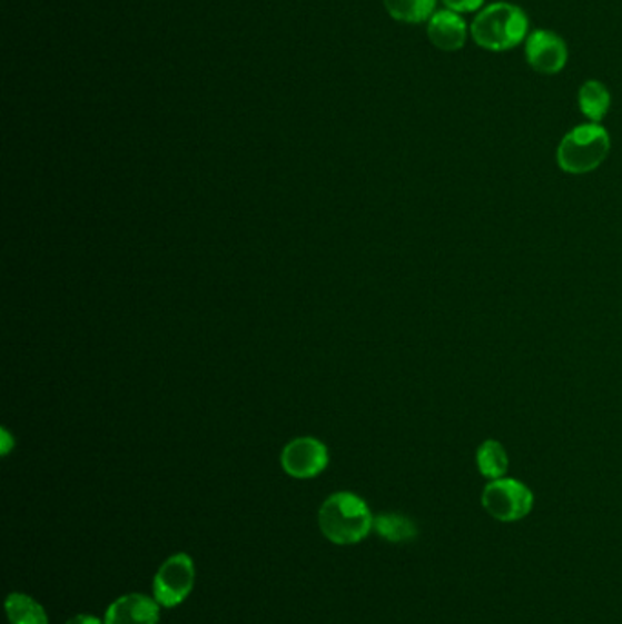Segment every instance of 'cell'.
<instances>
[{
  "label": "cell",
  "instance_id": "1",
  "mask_svg": "<svg viewBox=\"0 0 622 624\" xmlns=\"http://www.w3.org/2000/svg\"><path fill=\"white\" fill-rule=\"evenodd\" d=\"M471 39L482 50L512 51L526 42L530 17L521 6L496 0L484 6L470 26Z\"/></svg>",
  "mask_w": 622,
  "mask_h": 624
},
{
  "label": "cell",
  "instance_id": "2",
  "mask_svg": "<svg viewBox=\"0 0 622 624\" xmlns=\"http://www.w3.org/2000/svg\"><path fill=\"white\" fill-rule=\"evenodd\" d=\"M319 529L330 543L356 544L373 529L375 517L365 501L355 493L339 492L330 495L319 508Z\"/></svg>",
  "mask_w": 622,
  "mask_h": 624
},
{
  "label": "cell",
  "instance_id": "3",
  "mask_svg": "<svg viewBox=\"0 0 622 624\" xmlns=\"http://www.w3.org/2000/svg\"><path fill=\"white\" fill-rule=\"evenodd\" d=\"M610 152V133L601 122L572 128L556 148V162L567 174L592 172Z\"/></svg>",
  "mask_w": 622,
  "mask_h": 624
},
{
  "label": "cell",
  "instance_id": "4",
  "mask_svg": "<svg viewBox=\"0 0 622 624\" xmlns=\"http://www.w3.org/2000/svg\"><path fill=\"white\" fill-rule=\"evenodd\" d=\"M532 489L515 478L491 481L482 493V506L498 523H516L532 513Z\"/></svg>",
  "mask_w": 622,
  "mask_h": 624
},
{
  "label": "cell",
  "instance_id": "5",
  "mask_svg": "<svg viewBox=\"0 0 622 624\" xmlns=\"http://www.w3.org/2000/svg\"><path fill=\"white\" fill-rule=\"evenodd\" d=\"M194 581L196 568L192 558L187 554L172 555L157 569L154 578V600L165 608L179 606L192 592Z\"/></svg>",
  "mask_w": 622,
  "mask_h": 624
},
{
  "label": "cell",
  "instance_id": "6",
  "mask_svg": "<svg viewBox=\"0 0 622 624\" xmlns=\"http://www.w3.org/2000/svg\"><path fill=\"white\" fill-rule=\"evenodd\" d=\"M524 57L532 70L541 76H556L566 68L570 50L564 39L552 30L530 31L524 42Z\"/></svg>",
  "mask_w": 622,
  "mask_h": 624
},
{
  "label": "cell",
  "instance_id": "7",
  "mask_svg": "<svg viewBox=\"0 0 622 624\" xmlns=\"http://www.w3.org/2000/svg\"><path fill=\"white\" fill-rule=\"evenodd\" d=\"M329 464L327 447L316 438H296L285 446L282 466L294 478H313Z\"/></svg>",
  "mask_w": 622,
  "mask_h": 624
},
{
  "label": "cell",
  "instance_id": "8",
  "mask_svg": "<svg viewBox=\"0 0 622 624\" xmlns=\"http://www.w3.org/2000/svg\"><path fill=\"white\" fill-rule=\"evenodd\" d=\"M466 19L451 10H436L427 22L431 44L442 51H458L466 47L470 37Z\"/></svg>",
  "mask_w": 622,
  "mask_h": 624
},
{
  "label": "cell",
  "instance_id": "9",
  "mask_svg": "<svg viewBox=\"0 0 622 624\" xmlns=\"http://www.w3.org/2000/svg\"><path fill=\"white\" fill-rule=\"evenodd\" d=\"M159 606L161 604L147 595H122L108 606L105 624H157Z\"/></svg>",
  "mask_w": 622,
  "mask_h": 624
},
{
  "label": "cell",
  "instance_id": "10",
  "mask_svg": "<svg viewBox=\"0 0 622 624\" xmlns=\"http://www.w3.org/2000/svg\"><path fill=\"white\" fill-rule=\"evenodd\" d=\"M579 110L590 122H601L612 107V93L604 82L588 79L577 93Z\"/></svg>",
  "mask_w": 622,
  "mask_h": 624
},
{
  "label": "cell",
  "instance_id": "11",
  "mask_svg": "<svg viewBox=\"0 0 622 624\" xmlns=\"http://www.w3.org/2000/svg\"><path fill=\"white\" fill-rule=\"evenodd\" d=\"M436 4L438 0H384L389 17L405 24L430 22L436 13Z\"/></svg>",
  "mask_w": 622,
  "mask_h": 624
},
{
  "label": "cell",
  "instance_id": "12",
  "mask_svg": "<svg viewBox=\"0 0 622 624\" xmlns=\"http://www.w3.org/2000/svg\"><path fill=\"white\" fill-rule=\"evenodd\" d=\"M6 614H8L10 624H48L45 608L30 595H8Z\"/></svg>",
  "mask_w": 622,
  "mask_h": 624
},
{
  "label": "cell",
  "instance_id": "13",
  "mask_svg": "<svg viewBox=\"0 0 622 624\" xmlns=\"http://www.w3.org/2000/svg\"><path fill=\"white\" fill-rule=\"evenodd\" d=\"M373 529L378 533L379 537L385 538L387 543H409L418 535L415 523L402 515L395 513H387V515H379L375 517Z\"/></svg>",
  "mask_w": 622,
  "mask_h": 624
},
{
  "label": "cell",
  "instance_id": "14",
  "mask_svg": "<svg viewBox=\"0 0 622 624\" xmlns=\"http://www.w3.org/2000/svg\"><path fill=\"white\" fill-rule=\"evenodd\" d=\"M476 464L484 477L496 481L506 475L510 460H507L506 449L498 442L487 440L476 452Z\"/></svg>",
  "mask_w": 622,
  "mask_h": 624
},
{
  "label": "cell",
  "instance_id": "15",
  "mask_svg": "<svg viewBox=\"0 0 622 624\" xmlns=\"http://www.w3.org/2000/svg\"><path fill=\"white\" fill-rule=\"evenodd\" d=\"M442 4L445 10L466 16V13H478L486 6V0H442Z\"/></svg>",
  "mask_w": 622,
  "mask_h": 624
},
{
  "label": "cell",
  "instance_id": "16",
  "mask_svg": "<svg viewBox=\"0 0 622 624\" xmlns=\"http://www.w3.org/2000/svg\"><path fill=\"white\" fill-rule=\"evenodd\" d=\"M67 624H102L101 621L93 617V615L87 614H79L76 617H71L70 621H67Z\"/></svg>",
  "mask_w": 622,
  "mask_h": 624
}]
</instances>
